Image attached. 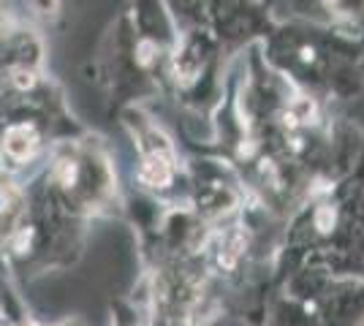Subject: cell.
<instances>
[{
	"label": "cell",
	"instance_id": "6da1fadb",
	"mask_svg": "<svg viewBox=\"0 0 364 326\" xmlns=\"http://www.w3.org/2000/svg\"><path fill=\"white\" fill-rule=\"evenodd\" d=\"M33 147H36V136H33L31 128H14V131H9V136H6V153L14 158H28L33 153Z\"/></svg>",
	"mask_w": 364,
	"mask_h": 326
}]
</instances>
